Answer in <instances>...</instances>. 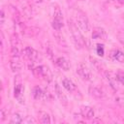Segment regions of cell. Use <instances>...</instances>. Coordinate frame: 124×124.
Listing matches in <instances>:
<instances>
[{"label":"cell","instance_id":"cell-18","mask_svg":"<svg viewBox=\"0 0 124 124\" xmlns=\"http://www.w3.org/2000/svg\"><path fill=\"white\" fill-rule=\"evenodd\" d=\"M39 116H40V122L44 123V124H49L50 123V116L47 112L46 111H40L39 112Z\"/></svg>","mask_w":124,"mask_h":124},{"label":"cell","instance_id":"cell-26","mask_svg":"<svg viewBox=\"0 0 124 124\" xmlns=\"http://www.w3.org/2000/svg\"><path fill=\"white\" fill-rule=\"evenodd\" d=\"M46 53L47 57H48L50 60L53 59V51H52V49H51L50 46H46Z\"/></svg>","mask_w":124,"mask_h":124},{"label":"cell","instance_id":"cell-8","mask_svg":"<svg viewBox=\"0 0 124 124\" xmlns=\"http://www.w3.org/2000/svg\"><path fill=\"white\" fill-rule=\"evenodd\" d=\"M54 89H55L56 96H57V98L59 99V101L61 102V104L64 105V106H67V105H68V99H67V96H66L65 93L62 91V89H61V87L59 86L58 83H55V85H54Z\"/></svg>","mask_w":124,"mask_h":124},{"label":"cell","instance_id":"cell-23","mask_svg":"<svg viewBox=\"0 0 124 124\" xmlns=\"http://www.w3.org/2000/svg\"><path fill=\"white\" fill-rule=\"evenodd\" d=\"M96 52L99 56H104V53H105V49H104V46L101 45V44H98L97 46H96Z\"/></svg>","mask_w":124,"mask_h":124},{"label":"cell","instance_id":"cell-25","mask_svg":"<svg viewBox=\"0 0 124 124\" xmlns=\"http://www.w3.org/2000/svg\"><path fill=\"white\" fill-rule=\"evenodd\" d=\"M90 61H91V63H92V65H94L95 68L98 69V71H101V70H102V65H101V63H100L97 59L90 57Z\"/></svg>","mask_w":124,"mask_h":124},{"label":"cell","instance_id":"cell-24","mask_svg":"<svg viewBox=\"0 0 124 124\" xmlns=\"http://www.w3.org/2000/svg\"><path fill=\"white\" fill-rule=\"evenodd\" d=\"M116 78L118 79V81L124 85V71H118L116 72Z\"/></svg>","mask_w":124,"mask_h":124},{"label":"cell","instance_id":"cell-19","mask_svg":"<svg viewBox=\"0 0 124 124\" xmlns=\"http://www.w3.org/2000/svg\"><path fill=\"white\" fill-rule=\"evenodd\" d=\"M22 122H23V118L19 113H14L13 116L11 117V120H10L11 124H19Z\"/></svg>","mask_w":124,"mask_h":124},{"label":"cell","instance_id":"cell-7","mask_svg":"<svg viewBox=\"0 0 124 124\" xmlns=\"http://www.w3.org/2000/svg\"><path fill=\"white\" fill-rule=\"evenodd\" d=\"M106 77H107V79L109 83V86L114 90L116 91L118 89V79L116 78V73H112V72H106Z\"/></svg>","mask_w":124,"mask_h":124},{"label":"cell","instance_id":"cell-3","mask_svg":"<svg viewBox=\"0 0 124 124\" xmlns=\"http://www.w3.org/2000/svg\"><path fill=\"white\" fill-rule=\"evenodd\" d=\"M76 24L78 25V27L80 29V31L86 33L89 31L90 25H89V21L87 16L82 13V12H78V15H76Z\"/></svg>","mask_w":124,"mask_h":124},{"label":"cell","instance_id":"cell-15","mask_svg":"<svg viewBox=\"0 0 124 124\" xmlns=\"http://www.w3.org/2000/svg\"><path fill=\"white\" fill-rule=\"evenodd\" d=\"M62 85H63V87L68 91V92H74V91H76L77 90V86H76V84L71 80V79H69V78H63V80H62Z\"/></svg>","mask_w":124,"mask_h":124},{"label":"cell","instance_id":"cell-10","mask_svg":"<svg viewBox=\"0 0 124 124\" xmlns=\"http://www.w3.org/2000/svg\"><path fill=\"white\" fill-rule=\"evenodd\" d=\"M92 39L93 40H106L107 39V33L106 31L101 27H95L92 31Z\"/></svg>","mask_w":124,"mask_h":124},{"label":"cell","instance_id":"cell-14","mask_svg":"<svg viewBox=\"0 0 124 124\" xmlns=\"http://www.w3.org/2000/svg\"><path fill=\"white\" fill-rule=\"evenodd\" d=\"M55 63H56V65H57L60 69L64 70V71H68V70L71 68L70 62H69L65 57H58V58L55 60Z\"/></svg>","mask_w":124,"mask_h":124},{"label":"cell","instance_id":"cell-12","mask_svg":"<svg viewBox=\"0 0 124 124\" xmlns=\"http://www.w3.org/2000/svg\"><path fill=\"white\" fill-rule=\"evenodd\" d=\"M10 67L14 73H18L22 69V63L19 60V57H13L10 62Z\"/></svg>","mask_w":124,"mask_h":124},{"label":"cell","instance_id":"cell-5","mask_svg":"<svg viewBox=\"0 0 124 124\" xmlns=\"http://www.w3.org/2000/svg\"><path fill=\"white\" fill-rule=\"evenodd\" d=\"M21 53H22L23 57L26 58V59H28L30 62H33L34 63V62H36L39 59V52L35 48H33L31 46L24 47L22 49Z\"/></svg>","mask_w":124,"mask_h":124},{"label":"cell","instance_id":"cell-13","mask_svg":"<svg viewBox=\"0 0 124 124\" xmlns=\"http://www.w3.org/2000/svg\"><path fill=\"white\" fill-rule=\"evenodd\" d=\"M88 92L91 96L97 98V99H101V98H104L105 97V93L97 86H94V85H90L89 88H88Z\"/></svg>","mask_w":124,"mask_h":124},{"label":"cell","instance_id":"cell-29","mask_svg":"<svg viewBox=\"0 0 124 124\" xmlns=\"http://www.w3.org/2000/svg\"><path fill=\"white\" fill-rule=\"evenodd\" d=\"M4 20H5V13H4V11L2 10V11H1V24L4 23Z\"/></svg>","mask_w":124,"mask_h":124},{"label":"cell","instance_id":"cell-17","mask_svg":"<svg viewBox=\"0 0 124 124\" xmlns=\"http://www.w3.org/2000/svg\"><path fill=\"white\" fill-rule=\"evenodd\" d=\"M53 36H54L56 42H57L60 46H67V43H66V41H65V39H64V36H63L59 31H56V30H55L54 33H53Z\"/></svg>","mask_w":124,"mask_h":124},{"label":"cell","instance_id":"cell-11","mask_svg":"<svg viewBox=\"0 0 124 124\" xmlns=\"http://www.w3.org/2000/svg\"><path fill=\"white\" fill-rule=\"evenodd\" d=\"M80 113H81L82 117H84L86 119H91L95 115L94 109L91 107H88V106H82L80 108Z\"/></svg>","mask_w":124,"mask_h":124},{"label":"cell","instance_id":"cell-4","mask_svg":"<svg viewBox=\"0 0 124 124\" xmlns=\"http://www.w3.org/2000/svg\"><path fill=\"white\" fill-rule=\"evenodd\" d=\"M33 72L37 76L43 78L44 79H46L47 81H50L52 79V74H51V72H50V70H49V68L47 66H39V67H36V68H34Z\"/></svg>","mask_w":124,"mask_h":124},{"label":"cell","instance_id":"cell-9","mask_svg":"<svg viewBox=\"0 0 124 124\" xmlns=\"http://www.w3.org/2000/svg\"><path fill=\"white\" fill-rule=\"evenodd\" d=\"M32 94L36 100H46V99L47 100V96H48V93H46L45 91H43L42 88H40L39 86H35L33 88Z\"/></svg>","mask_w":124,"mask_h":124},{"label":"cell","instance_id":"cell-16","mask_svg":"<svg viewBox=\"0 0 124 124\" xmlns=\"http://www.w3.org/2000/svg\"><path fill=\"white\" fill-rule=\"evenodd\" d=\"M110 56L114 61L120 62V63H124V52L123 51H121L119 49H114V50L111 51Z\"/></svg>","mask_w":124,"mask_h":124},{"label":"cell","instance_id":"cell-1","mask_svg":"<svg viewBox=\"0 0 124 124\" xmlns=\"http://www.w3.org/2000/svg\"><path fill=\"white\" fill-rule=\"evenodd\" d=\"M68 26H69L70 32L72 34V37H73V40L75 42V45H76L77 48H82L85 46L86 42H85V40H84V38L81 34L80 29L72 20H68Z\"/></svg>","mask_w":124,"mask_h":124},{"label":"cell","instance_id":"cell-27","mask_svg":"<svg viewBox=\"0 0 124 124\" xmlns=\"http://www.w3.org/2000/svg\"><path fill=\"white\" fill-rule=\"evenodd\" d=\"M6 116H7V113L5 112V108H2L1 111H0V119H1V121H4L6 119Z\"/></svg>","mask_w":124,"mask_h":124},{"label":"cell","instance_id":"cell-30","mask_svg":"<svg viewBox=\"0 0 124 124\" xmlns=\"http://www.w3.org/2000/svg\"><path fill=\"white\" fill-rule=\"evenodd\" d=\"M117 2H119V3H121V4H124V0H116Z\"/></svg>","mask_w":124,"mask_h":124},{"label":"cell","instance_id":"cell-20","mask_svg":"<svg viewBox=\"0 0 124 124\" xmlns=\"http://www.w3.org/2000/svg\"><path fill=\"white\" fill-rule=\"evenodd\" d=\"M11 44H12L13 46H17V47H19V46H20V41H19L17 35L14 34V35L11 37Z\"/></svg>","mask_w":124,"mask_h":124},{"label":"cell","instance_id":"cell-28","mask_svg":"<svg viewBox=\"0 0 124 124\" xmlns=\"http://www.w3.org/2000/svg\"><path fill=\"white\" fill-rule=\"evenodd\" d=\"M23 122H24V123H35L36 121H35L32 117H31V118H30V117H27L26 119H23Z\"/></svg>","mask_w":124,"mask_h":124},{"label":"cell","instance_id":"cell-21","mask_svg":"<svg viewBox=\"0 0 124 124\" xmlns=\"http://www.w3.org/2000/svg\"><path fill=\"white\" fill-rule=\"evenodd\" d=\"M15 97L17 99V98H19L20 96H21V92H22V85L21 84H16V86H15Z\"/></svg>","mask_w":124,"mask_h":124},{"label":"cell","instance_id":"cell-2","mask_svg":"<svg viewBox=\"0 0 124 124\" xmlns=\"http://www.w3.org/2000/svg\"><path fill=\"white\" fill-rule=\"evenodd\" d=\"M63 15L62 12L60 10V8L55 5L54 11H53V19L51 22V26L54 30L56 31H60V29L63 27Z\"/></svg>","mask_w":124,"mask_h":124},{"label":"cell","instance_id":"cell-22","mask_svg":"<svg viewBox=\"0 0 124 124\" xmlns=\"http://www.w3.org/2000/svg\"><path fill=\"white\" fill-rule=\"evenodd\" d=\"M11 53H12V56H13V57H19V55H20L19 47H17V46H12Z\"/></svg>","mask_w":124,"mask_h":124},{"label":"cell","instance_id":"cell-6","mask_svg":"<svg viewBox=\"0 0 124 124\" xmlns=\"http://www.w3.org/2000/svg\"><path fill=\"white\" fill-rule=\"evenodd\" d=\"M77 74L83 80H91V78H92V73H91V71L83 63H79L78 65V67H77Z\"/></svg>","mask_w":124,"mask_h":124}]
</instances>
